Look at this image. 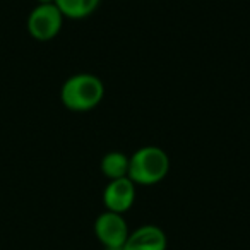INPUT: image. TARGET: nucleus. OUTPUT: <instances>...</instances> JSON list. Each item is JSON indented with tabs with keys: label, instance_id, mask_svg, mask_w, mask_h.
<instances>
[{
	"label": "nucleus",
	"instance_id": "nucleus-9",
	"mask_svg": "<svg viewBox=\"0 0 250 250\" xmlns=\"http://www.w3.org/2000/svg\"><path fill=\"white\" fill-rule=\"evenodd\" d=\"M38 4H55V0H36Z\"/></svg>",
	"mask_w": 250,
	"mask_h": 250
},
{
	"label": "nucleus",
	"instance_id": "nucleus-1",
	"mask_svg": "<svg viewBox=\"0 0 250 250\" xmlns=\"http://www.w3.org/2000/svg\"><path fill=\"white\" fill-rule=\"evenodd\" d=\"M104 84L94 74H74L60 89V100L70 111H91L103 101Z\"/></svg>",
	"mask_w": 250,
	"mask_h": 250
},
{
	"label": "nucleus",
	"instance_id": "nucleus-7",
	"mask_svg": "<svg viewBox=\"0 0 250 250\" xmlns=\"http://www.w3.org/2000/svg\"><path fill=\"white\" fill-rule=\"evenodd\" d=\"M129 163L130 156H127L122 151H110L101 158V173L108 180H118V178L129 177Z\"/></svg>",
	"mask_w": 250,
	"mask_h": 250
},
{
	"label": "nucleus",
	"instance_id": "nucleus-5",
	"mask_svg": "<svg viewBox=\"0 0 250 250\" xmlns=\"http://www.w3.org/2000/svg\"><path fill=\"white\" fill-rule=\"evenodd\" d=\"M136 201V184L129 177L108 180V185L103 190V204L106 211L124 214L132 208Z\"/></svg>",
	"mask_w": 250,
	"mask_h": 250
},
{
	"label": "nucleus",
	"instance_id": "nucleus-4",
	"mask_svg": "<svg viewBox=\"0 0 250 250\" xmlns=\"http://www.w3.org/2000/svg\"><path fill=\"white\" fill-rule=\"evenodd\" d=\"M94 233H96V238L104 245V249L113 250L124 249L130 231L124 214L104 211L94 221Z\"/></svg>",
	"mask_w": 250,
	"mask_h": 250
},
{
	"label": "nucleus",
	"instance_id": "nucleus-3",
	"mask_svg": "<svg viewBox=\"0 0 250 250\" xmlns=\"http://www.w3.org/2000/svg\"><path fill=\"white\" fill-rule=\"evenodd\" d=\"M63 16L55 4H38L28 16V31L38 42H50L60 33Z\"/></svg>",
	"mask_w": 250,
	"mask_h": 250
},
{
	"label": "nucleus",
	"instance_id": "nucleus-8",
	"mask_svg": "<svg viewBox=\"0 0 250 250\" xmlns=\"http://www.w3.org/2000/svg\"><path fill=\"white\" fill-rule=\"evenodd\" d=\"M101 0H55V5L67 19H86L100 7Z\"/></svg>",
	"mask_w": 250,
	"mask_h": 250
},
{
	"label": "nucleus",
	"instance_id": "nucleus-2",
	"mask_svg": "<svg viewBox=\"0 0 250 250\" xmlns=\"http://www.w3.org/2000/svg\"><path fill=\"white\" fill-rule=\"evenodd\" d=\"M170 173V156L158 146H143L130 156L129 178L136 185H156Z\"/></svg>",
	"mask_w": 250,
	"mask_h": 250
},
{
	"label": "nucleus",
	"instance_id": "nucleus-6",
	"mask_svg": "<svg viewBox=\"0 0 250 250\" xmlns=\"http://www.w3.org/2000/svg\"><path fill=\"white\" fill-rule=\"evenodd\" d=\"M167 235L160 226L144 225L129 233L122 250H167Z\"/></svg>",
	"mask_w": 250,
	"mask_h": 250
}]
</instances>
